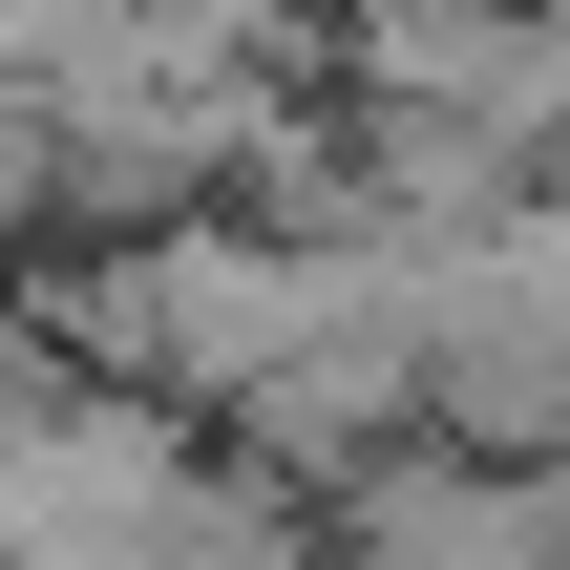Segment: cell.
Listing matches in <instances>:
<instances>
[{
	"label": "cell",
	"mask_w": 570,
	"mask_h": 570,
	"mask_svg": "<svg viewBox=\"0 0 570 570\" xmlns=\"http://www.w3.org/2000/svg\"><path fill=\"white\" fill-rule=\"evenodd\" d=\"M190 465H212L190 402L106 381L42 296H0V570H21V550H148Z\"/></svg>",
	"instance_id": "obj_1"
},
{
	"label": "cell",
	"mask_w": 570,
	"mask_h": 570,
	"mask_svg": "<svg viewBox=\"0 0 570 570\" xmlns=\"http://www.w3.org/2000/svg\"><path fill=\"white\" fill-rule=\"evenodd\" d=\"M317 508H338V570H570V465L444 444V423H402V444L338 465Z\"/></svg>",
	"instance_id": "obj_2"
}]
</instances>
